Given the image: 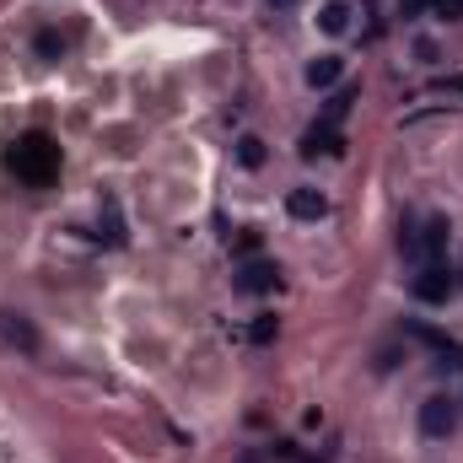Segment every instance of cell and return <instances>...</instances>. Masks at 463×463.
I'll list each match as a JSON object with an SVG mask.
<instances>
[{
	"instance_id": "cell-1",
	"label": "cell",
	"mask_w": 463,
	"mask_h": 463,
	"mask_svg": "<svg viewBox=\"0 0 463 463\" xmlns=\"http://www.w3.org/2000/svg\"><path fill=\"white\" fill-rule=\"evenodd\" d=\"M5 167L27 184V189H49L54 178H60V146L43 135V129H33V135H22V140H11V151H5Z\"/></svg>"
},
{
	"instance_id": "cell-2",
	"label": "cell",
	"mask_w": 463,
	"mask_h": 463,
	"mask_svg": "<svg viewBox=\"0 0 463 463\" xmlns=\"http://www.w3.org/2000/svg\"><path fill=\"white\" fill-rule=\"evenodd\" d=\"M453 291H458V275H448V264H420V275H415V297H420L426 307H448Z\"/></svg>"
},
{
	"instance_id": "cell-3",
	"label": "cell",
	"mask_w": 463,
	"mask_h": 463,
	"mask_svg": "<svg viewBox=\"0 0 463 463\" xmlns=\"http://www.w3.org/2000/svg\"><path fill=\"white\" fill-rule=\"evenodd\" d=\"M453 426H458V404H453L448 393H431V399L420 404V431H426L431 442H442V437H453Z\"/></svg>"
},
{
	"instance_id": "cell-4",
	"label": "cell",
	"mask_w": 463,
	"mask_h": 463,
	"mask_svg": "<svg viewBox=\"0 0 463 463\" xmlns=\"http://www.w3.org/2000/svg\"><path fill=\"white\" fill-rule=\"evenodd\" d=\"M242 297H264V291H275L280 286V269L275 264H264V259H248L242 269H237V280H232Z\"/></svg>"
},
{
	"instance_id": "cell-5",
	"label": "cell",
	"mask_w": 463,
	"mask_h": 463,
	"mask_svg": "<svg viewBox=\"0 0 463 463\" xmlns=\"http://www.w3.org/2000/svg\"><path fill=\"white\" fill-rule=\"evenodd\" d=\"M286 216H291V222H324V216H329V194H318V189H291V194H286Z\"/></svg>"
},
{
	"instance_id": "cell-6",
	"label": "cell",
	"mask_w": 463,
	"mask_h": 463,
	"mask_svg": "<svg viewBox=\"0 0 463 463\" xmlns=\"http://www.w3.org/2000/svg\"><path fill=\"white\" fill-rule=\"evenodd\" d=\"M302 156L313 162V156H345V140H340V129H329V124H313L307 135H302Z\"/></svg>"
},
{
	"instance_id": "cell-7",
	"label": "cell",
	"mask_w": 463,
	"mask_h": 463,
	"mask_svg": "<svg viewBox=\"0 0 463 463\" xmlns=\"http://www.w3.org/2000/svg\"><path fill=\"white\" fill-rule=\"evenodd\" d=\"M0 340L16 345L22 355H33V350H38V329H33L22 313H0Z\"/></svg>"
},
{
	"instance_id": "cell-8",
	"label": "cell",
	"mask_w": 463,
	"mask_h": 463,
	"mask_svg": "<svg viewBox=\"0 0 463 463\" xmlns=\"http://www.w3.org/2000/svg\"><path fill=\"white\" fill-rule=\"evenodd\" d=\"M340 76H345V60H340V54H318V60L307 65V87H313V92H329Z\"/></svg>"
},
{
	"instance_id": "cell-9",
	"label": "cell",
	"mask_w": 463,
	"mask_h": 463,
	"mask_svg": "<svg viewBox=\"0 0 463 463\" xmlns=\"http://www.w3.org/2000/svg\"><path fill=\"white\" fill-rule=\"evenodd\" d=\"M410 335H415V340H426L431 350H442V355H453V366H463V345H458V340H448L442 329H426V324H410Z\"/></svg>"
},
{
	"instance_id": "cell-10",
	"label": "cell",
	"mask_w": 463,
	"mask_h": 463,
	"mask_svg": "<svg viewBox=\"0 0 463 463\" xmlns=\"http://www.w3.org/2000/svg\"><path fill=\"white\" fill-rule=\"evenodd\" d=\"M318 27H324L329 38H340V33H350V5H345V0H329V5L318 11Z\"/></svg>"
},
{
	"instance_id": "cell-11",
	"label": "cell",
	"mask_w": 463,
	"mask_h": 463,
	"mask_svg": "<svg viewBox=\"0 0 463 463\" xmlns=\"http://www.w3.org/2000/svg\"><path fill=\"white\" fill-rule=\"evenodd\" d=\"M350 103H355V87H340V92H335V98L324 103V118H318V124L340 129V124H345V114H350Z\"/></svg>"
},
{
	"instance_id": "cell-12",
	"label": "cell",
	"mask_w": 463,
	"mask_h": 463,
	"mask_svg": "<svg viewBox=\"0 0 463 463\" xmlns=\"http://www.w3.org/2000/svg\"><path fill=\"white\" fill-rule=\"evenodd\" d=\"M237 162H242V167H264V140H259V135H242V140H237Z\"/></svg>"
},
{
	"instance_id": "cell-13",
	"label": "cell",
	"mask_w": 463,
	"mask_h": 463,
	"mask_svg": "<svg viewBox=\"0 0 463 463\" xmlns=\"http://www.w3.org/2000/svg\"><path fill=\"white\" fill-rule=\"evenodd\" d=\"M98 227H103L98 237H109L114 248L124 242V227H118V205H114V200H103V222H98Z\"/></svg>"
},
{
	"instance_id": "cell-14",
	"label": "cell",
	"mask_w": 463,
	"mask_h": 463,
	"mask_svg": "<svg viewBox=\"0 0 463 463\" xmlns=\"http://www.w3.org/2000/svg\"><path fill=\"white\" fill-rule=\"evenodd\" d=\"M275 335H280V318H253V324H248V340H253V345H269Z\"/></svg>"
},
{
	"instance_id": "cell-15",
	"label": "cell",
	"mask_w": 463,
	"mask_h": 463,
	"mask_svg": "<svg viewBox=\"0 0 463 463\" xmlns=\"http://www.w3.org/2000/svg\"><path fill=\"white\" fill-rule=\"evenodd\" d=\"M431 92H437V98H463V76H442V81H431Z\"/></svg>"
},
{
	"instance_id": "cell-16",
	"label": "cell",
	"mask_w": 463,
	"mask_h": 463,
	"mask_svg": "<svg viewBox=\"0 0 463 463\" xmlns=\"http://www.w3.org/2000/svg\"><path fill=\"white\" fill-rule=\"evenodd\" d=\"M437 16L442 22H463V0H437Z\"/></svg>"
},
{
	"instance_id": "cell-17",
	"label": "cell",
	"mask_w": 463,
	"mask_h": 463,
	"mask_svg": "<svg viewBox=\"0 0 463 463\" xmlns=\"http://www.w3.org/2000/svg\"><path fill=\"white\" fill-rule=\"evenodd\" d=\"M60 49H65V43H60V38H54V33H38V54H43V60H54V54H60Z\"/></svg>"
},
{
	"instance_id": "cell-18",
	"label": "cell",
	"mask_w": 463,
	"mask_h": 463,
	"mask_svg": "<svg viewBox=\"0 0 463 463\" xmlns=\"http://www.w3.org/2000/svg\"><path fill=\"white\" fill-rule=\"evenodd\" d=\"M437 0H399V16H420V11H431Z\"/></svg>"
},
{
	"instance_id": "cell-19",
	"label": "cell",
	"mask_w": 463,
	"mask_h": 463,
	"mask_svg": "<svg viewBox=\"0 0 463 463\" xmlns=\"http://www.w3.org/2000/svg\"><path fill=\"white\" fill-rule=\"evenodd\" d=\"M269 5H275V11H291V5H297V0H269Z\"/></svg>"
}]
</instances>
